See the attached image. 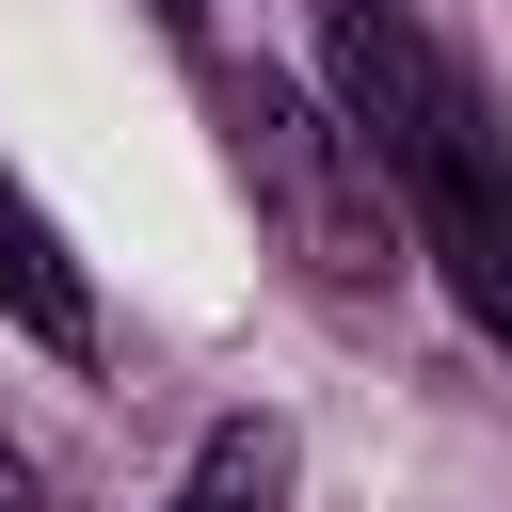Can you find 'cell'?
I'll return each instance as SVG.
<instances>
[{"label": "cell", "instance_id": "277c9868", "mask_svg": "<svg viewBox=\"0 0 512 512\" xmlns=\"http://www.w3.org/2000/svg\"><path fill=\"white\" fill-rule=\"evenodd\" d=\"M176 512H288V416H224L176 480Z\"/></svg>", "mask_w": 512, "mask_h": 512}, {"label": "cell", "instance_id": "3957f363", "mask_svg": "<svg viewBox=\"0 0 512 512\" xmlns=\"http://www.w3.org/2000/svg\"><path fill=\"white\" fill-rule=\"evenodd\" d=\"M0 320L16 336H48V352H96V288H80V256H64V224L0 176Z\"/></svg>", "mask_w": 512, "mask_h": 512}, {"label": "cell", "instance_id": "5b68a950", "mask_svg": "<svg viewBox=\"0 0 512 512\" xmlns=\"http://www.w3.org/2000/svg\"><path fill=\"white\" fill-rule=\"evenodd\" d=\"M0 512H48V496H32V464H16V448H0Z\"/></svg>", "mask_w": 512, "mask_h": 512}, {"label": "cell", "instance_id": "6da1fadb", "mask_svg": "<svg viewBox=\"0 0 512 512\" xmlns=\"http://www.w3.org/2000/svg\"><path fill=\"white\" fill-rule=\"evenodd\" d=\"M320 80H336V112L368 128V160H384L416 256L448 272V304L512 352V144H496L480 80H464V64L432 48V16H400V0H336V16H320Z\"/></svg>", "mask_w": 512, "mask_h": 512}, {"label": "cell", "instance_id": "7a4b0ae2", "mask_svg": "<svg viewBox=\"0 0 512 512\" xmlns=\"http://www.w3.org/2000/svg\"><path fill=\"white\" fill-rule=\"evenodd\" d=\"M224 144H240V192L272 208V240L304 256L320 304H368L384 288V160L336 96L304 80H224Z\"/></svg>", "mask_w": 512, "mask_h": 512}]
</instances>
